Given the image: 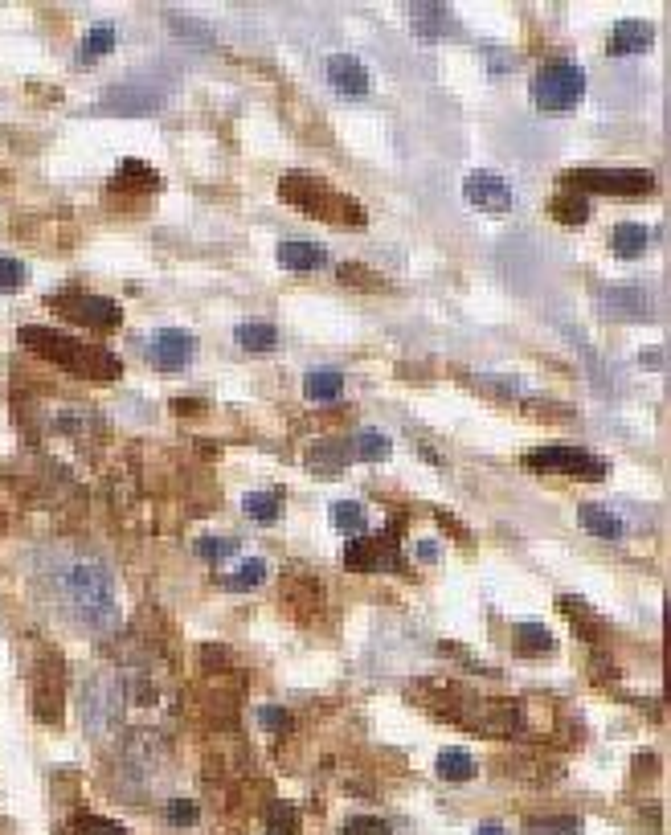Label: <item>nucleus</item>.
<instances>
[{"label":"nucleus","mask_w":671,"mask_h":835,"mask_svg":"<svg viewBox=\"0 0 671 835\" xmlns=\"http://www.w3.org/2000/svg\"><path fill=\"white\" fill-rule=\"evenodd\" d=\"M528 835H581V819L573 815H553V819H528Z\"/></svg>","instance_id":"30"},{"label":"nucleus","mask_w":671,"mask_h":835,"mask_svg":"<svg viewBox=\"0 0 671 835\" xmlns=\"http://www.w3.org/2000/svg\"><path fill=\"white\" fill-rule=\"evenodd\" d=\"M62 307V316L78 320V324H91V328H119V303L103 299V295H86V291H70V295H58L54 299Z\"/></svg>","instance_id":"9"},{"label":"nucleus","mask_w":671,"mask_h":835,"mask_svg":"<svg viewBox=\"0 0 671 835\" xmlns=\"http://www.w3.org/2000/svg\"><path fill=\"white\" fill-rule=\"evenodd\" d=\"M344 565L356 569V574H385V569H397V545L393 537H352V545L344 549Z\"/></svg>","instance_id":"8"},{"label":"nucleus","mask_w":671,"mask_h":835,"mask_svg":"<svg viewBox=\"0 0 671 835\" xmlns=\"http://www.w3.org/2000/svg\"><path fill=\"white\" fill-rule=\"evenodd\" d=\"M37 586L62 619L86 635H103L119 623V590L111 569L86 549L54 545L37 557Z\"/></svg>","instance_id":"1"},{"label":"nucleus","mask_w":671,"mask_h":835,"mask_svg":"<svg viewBox=\"0 0 671 835\" xmlns=\"http://www.w3.org/2000/svg\"><path fill=\"white\" fill-rule=\"evenodd\" d=\"M389 451H393L389 434H381V430H373V426H361V430H356V438H352V455H356V459L381 463V459H389Z\"/></svg>","instance_id":"24"},{"label":"nucleus","mask_w":671,"mask_h":835,"mask_svg":"<svg viewBox=\"0 0 671 835\" xmlns=\"http://www.w3.org/2000/svg\"><path fill=\"white\" fill-rule=\"evenodd\" d=\"M303 393H307V402H336L344 393V373L340 369H311L303 377Z\"/></svg>","instance_id":"20"},{"label":"nucleus","mask_w":671,"mask_h":835,"mask_svg":"<svg viewBox=\"0 0 671 835\" xmlns=\"http://www.w3.org/2000/svg\"><path fill=\"white\" fill-rule=\"evenodd\" d=\"M463 197L483 213H508L512 209V185L500 172H471L463 181Z\"/></svg>","instance_id":"10"},{"label":"nucleus","mask_w":671,"mask_h":835,"mask_svg":"<svg viewBox=\"0 0 671 835\" xmlns=\"http://www.w3.org/2000/svg\"><path fill=\"white\" fill-rule=\"evenodd\" d=\"M475 835H508V831H504L500 823H479V827H475Z\"/></svg>","instance_id":"39"},{"label":"nucleus","mask_w":671,"mask_h":835,"mask_svg":"<svg viewBox=\"0 0 671 835\" xmlns=\"http://www.w3.org/2000/svg\"><path fill=\"white\" fill-rule=\"evenodd\" d=\"M74 835H127L119 823L99 819V815H78L74 819Z\"/></svg>","instance_id":"35"},{"label":"nucleus","mask_w":671,"mask_h":835,"mask_svg":"<svg viewBox=\"0 0 671 835\" xmlns=\"http://www.w3.org/2000/svg\"><path fill=\"white\" fill-rule=\"evenodd\" d=\"M262 582H266V561H262V557H246V561L234 569V574L226 578L230 590H258Z\"/></svg>","instance_id":"29"},{"label":"nucleus","mask_w":671,"mask_h":835,"mask_svg":"<svg viewBox=\"0 0 671 835\" xmlns=\"http://www.w3.org/2000/svg\"><path fill=\"white\" fill-rule=\"evenodd\" d=\"M205 664H209V668L230 664V651H221V647H205Z\"/></svg>","instance_id":"37"},{"label":"nucleus","mask_w":671,"mask_h":835,"mask_svg":"<svg viewBox=\"0 0 671 835\" xmlns=\"http://www.w3.org/2000/svg\"><path fill=\"white\" fill-rule=\"evenodd\" d=\"M581 99H586V66L557 58L532 74V103L541 111H573Z\"/></svg>","instance_id":"3"},{"label":"nucleus","mask_w":671,"mask_h":835,"mask_svg":"<svg viewBox=\"0 0 671 835\" xmlns=\"http://www.w3.org/2000/svg\"><path fill=\"white\" fill-rule=\"evenodd\" d=\"M328 82L340 99H365L373 91V78L365 70V62H356L352 54H332L328 58Z\"/></svg>","instance_id":"11"},{"label":"nucleus","mask_w":671,"mask_h":835,"mask_svg":"<svg viewBox=\"0 0 671 835\" xmlns=\"http://www.w3.org/2000/svg\"><path fill=\"white\" fill-rule=\"evenodd\" d=\"M344 835H393V827L385 819H377V815H352L344 823Z\"/></svg>","instance_id":"34"},{"label":"nucleus","mask_w":671,"mask_h":835,"mask_svg":"<svg viewBox=\"0 0 671 835\" xmlns=\"http://www.w3.org/2000/svg\"><path fill=\"white\" fill-rule=\"evenodd\" d=\"M565 185L573 193H618V197H647L655 189V177L647 168H577L565 172Z\"/></svg>","instance_id":"4"},{"label":"nucleus","mask_w":671,"mask_h":835,"mask_svg":"<svg viewBox=\"0 0 671 835\" xmlns=\"http://www.w3.org/2000/svg\"><path fill=\"white\" fill-rule=\"evenodd\" d=\"M434 770H438L442 782H471L479 774L475 758L467 750H459V745H446V750L438 754V762H434Z\"/></svg>","instance_id":"18"},{"label":"nucleus","mask_w":671,"mask_h":835,"mask_svg":"<svg viewBox=\"0 0 671 835\" xmlns=\"http://www.w3.org/2000/svg\"><path fill=\"white\" fill-rule=\"evenodd\" d=\"M303 819H299V807L291 803H271L266 811V835H299Z\"/></svg>","instance_id":"28"},{"label":"nucleus","mask_w":671,"mask_h":835,"mask_svg":"<svg viewBox=\"0 0 671 835\" xmlns=\"http://www.w3.org/2000/svg\"><path fill=\"white\" fill-rule=\"evenodd\" d=\"M115 50V25H95L91 33L82 37V46H78V66H95L99 58H107Z\"/></svg>","instance_id":"21"},{"label":"nucleus","mask_w":671,"mask_h":835,"mask_svg":"<svg viewBox=\"0 0 671 835\" xmlns=\"http://www.w3.org/2000/svg\"><path fill=\"white\" fill-rule=\"evenodd\" d=\"M258 725L271 729V733H287V729H291V713L279 709V705H262V709H258Z\"/></svg>","instance_id":"36"},{"label":"nucleus","mask_w":671,"mask_h":835,"mask_svg":"<svg viewBox=\"0 0 671 835\" xmlns=\"http://www.w3.org/2000/svg\"><path fill=\"white\" fill-rule=\"evenodd\" d=\"M279 193H283V201H291V205H299V209H307V213H320V217H332V205H336V209L348 213L352 226H365V209H361V205H352L348 197H336L324 181L307 177V172H287L283 185H279Z\"/></svg>","instance_id":"5"},{"label":"nucleus","mask_w":671,"mask_h":835,"mask_svg":"<svg viewBox=\"0 0 671 835\" xmlns=\"http://www.w3.org/2000/svg\"><path fill=\"white\" fill-rule=\"evenodd\" d=\"M348 459H352V447H344L340 438H320V443H311V451H307V467L311 471H324V475L344 471Z\"/></svg>","instance_id":"16"},{"label":"nucleus","mask_w":671,"mask_h":835,"mask_svg":"<svg viewBox=\"0 0 671 835\" xmlns=\"http://www.w3.org/2000/svg\"><path fill=\"white\" fill-rule=\"evenodd\" d=\"M25 279H29V271H25L21 258H0V291L13 295V291L25 287Z\"/></svg>","instance_id":"31"},{"label":"nucleus","mask_w":671,"mask_h":835,"mask_svg":"<svg viewBox=\"0 0 671 835\" xmlns=\"http://www.w3.org/2000/svg\"><path fill=\"white\" fill-rule=\"evenodd\" d=\"M197 553H201L205 561H226V557L238 553V541H234V537H201V541H197Z\"/></svg>","instance_id":"33"},{"label":"nucleus","mask_w":671,"mask_h":835,"mask_svg":"<svg viewBox=\"0 0 671 835\" xmlns=\"http://www.w3.org/2000/svg\"><path fill=\"white\" fill-rule=\"evenodd\" d=\"M328 262L324 246L320 242H283L279 246V267L295 271V275H311V271H320Z\"/></svg>","instance_id":"14"},{"label":"nucleus","mask_w":671,"mask_h":835,"mask_svg":"<svg viewBox=\"0 0 671 835\" xmlns=\"http://www.w3.org/2000/svg\"><path fill=\"white\" fill-rule=\"evenodd\" d=\"M577 524H581L586 533L602 537V541H618V537H622V520H618V512H610L606 504H581V508H577Z\"/></svg>","instance_id":"15"},{"label":"nucleus","mask_w":671,"mask_h":835,"mask_svg":"<svg viewBox=\"0 0 671 835\" xmlns=\"http://www.w3.org/2000/svg\"><path fill=\"white\" fill-rule=\"evenodd\" d=\"M512 639H516V651L520 655H553L557 651V639L541 623H516Z\"/></svg>","instance_id":"22"},{"label":"nucleus","mask_w":671,"mask_h":835,"mask_svg":"<svg viewBox=\"0 0 671 835\" xmlns=\"http://www.w3.org/2000/svg\"><path fill=\"white\" fill-rule=\"evenodd\" d=\"M528 463L536 471H565V475H586V479H602L606 475L602 459H594L586 447H569V443H553V447L532 451Z\"/></svg>","instance_id":"7"},{"label":"nucleus","mask_w":671,"mask_h":835,"mask_svg":"<svg viewBox=\"0 0 671 835\" xmlns=\"http://www.w3.org/2000/svg\"><path fill=\"white\" fill-rule=\"evenodd\" d=\"M164 819H168L172 827H193V823L201 819V807H197L193 799H172V803L164 807Z\"/></svg>","instance_id":"32"},{"label":"nucleus","mask_w":671,"mask_h":835,"mask_svg":"<svg viewBox=\"0 0 671 835\" xmlns=\"http://www.w3.org/2000/svg\"><path fill=\"white\" fill-rule=\"evenodd\" d=\"M602 307L610 316H622V320H647V295L643 291H631V287H610L602 291Z\"/></svg>","instance_id":"17"},{"label":"nucleus","mask_w":671,"mask_h":835,"mask_svg":"<svg viewBox=\"0 0 671 835\" xmlns=\"http://www.w3.org/2000/svg\"><path fill=\"white\" fill-rule=\"evenodd\" d=\"M234 340L246 348V353H266V348L279 344V332H275V324H238Z\"/></svg>","instance_id":"25"},{"label":"nucleus","mask_w":671,"mask_h":835,"mask_svg":"<svg viewBox=\"0 0 671 835\" xmlns=\"http://www.w3.org/2000/svg\"><path fill=\"white\" fill-rule=\"evenodd\" d=\"M610 246H614V254L626 258V262H631V258H643V250L651 246V230L639 226V222H622V226H614Z\"/></svg>","instance_id":"19"},{"label":"nucleus","mask_w":671,"mask_h":835,"mask_svg":"<svg viewBox=\"0 0 671 835\" xmlns=\"http://www.w3.org/2000/svg\"><path fill=\"white\" fill-rule=\"evenodd\" d=\"M414 553H418L422 561H434V557H438V549H434V541H418V545H414Z\"/></svg>","instance_id":"38"},{"label":"nucleus","mask_w":671,"mask_h":835,"mask_svg":"<svg viewBox=\"0 0 671 835\" xmlns=\"http://www.w3.org/2000/svg\"><path fill=\"white\" fill-rule=\"evenodd\" d=\"M172 410H201V402H185L181 398V402H172Z\"/></svg>","instance_id":"40"},{"label":"nucleus","mask_w":671,"mask_h":835,"mask_svg":"<svg viewBox=\"0 0 671 835\" xmlns=\"http://www.w3.org/2000/svg\"><path fill=\"white\" fill-rule=\"evenodd\" d=\"M549 213L557 217V222H565V226H581V222H590V197L565 189L561 197L549 201Z\"/></svg>","instance_id":"23"},{"label":"nucleus","mask_w":671,"mask_h":835,"mask_svg":"<svg viewBox=\"0 0 671 835\" xmlns=\"http://www.w3.org/2000/svg\"><path fill=\"white\" fill-rule=\"evenodd\" d=\"M332 524L348 537H365V508L356 500H336L332 504Z\"/></svg>","instance_id":"27"},{"label":"nucleus","mask_w":671,"mask_h":835,"mask_svg":"<svg viewBox=\"0 0 671 835\" xmlns=\"http://www.w3.org/2000/svg\"><path fill=\"white\" fill-rule=\"evenodd\" d=\"M410 17H414V33L426 37V41L459 33V21H455V13L446 5H410Z\"/></svg>","instance_id":"13"},{"label":"nucleus","mask_w":671,"mask_h":835,"mask_svg":"<svg viewBox=\"0 0 671 835\" xmlns=\"http://www.w3.org/2000/svg\"><path fill=\"white\" fill-rule=\"evenodd\" d=\"M144 353H148L152 369H160V373H181L197 357V336L185 332V328H160V332L148 336Z\"/></svg>","instance_id":"6"},{"label":"nucleus","mask_w":671,"mask_h":835,"mask_svg":"<svg viewBox=\"0 0 671 835\" xmlns=\"http://www.w3.org/2000/svg\"><path fill=\"white\" fill-rule=\"evenodd\" d=\"M21 344H29L37 357H46L70 373H82V377H95V381H115L119 377V361L107 353V348H91V344H82L58 328H21Z\"/></svg>","instance_id":"2"},{"label":"nucleus","mask_w":671,"mask_h":835,"mask_svg":"<svg viewBox=\"0 0 671 835\" xmlns=\"http://www.w3.org/2000/svg\"><path fill=\"white\" fill-rule=\"evenodd\" d=\"M242 512H246L250 520H258V524H271V520H279V512H283V496H279V492H250V496L242 500Z\"/></svg>","instance_id":"26"},{"label":"nucleus","mask_w":671,"mask_h":835,"mask_svg":"<svg viewBox=\"0 0 671 835\" xmlns=\"http://www.w3.org/2000/svg\"><path fill=\"white\" fill-rule=\"evenodd\" d=\"M651 41H655V25H651V21L626 17V21H618L614 33H610V54H614V58H635V54L651 50Z\"/></svg>","instance_id":"12"}]
</instances>
